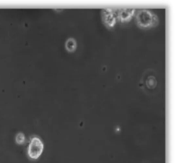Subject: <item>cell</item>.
I'll return each mask as SVG.
<instances>
[{"mask_svg": "<svg viewBox=\"0 0 175 163\" xmlns=\"http://www.w3.org/2000/svg\"><path fill=\"white\" fill-rule=\"evenodd\" d=\"M117 9L106 8L102 12V19L106 26L109 29H112L116 26L118 22Z\"/></svg>", "mask_w": 175, "mask_h": 163, "instance_id": "cell-3", "label": "cell"}, {"mask_svg": "<svg viewBox=\"0 0 175 163\" xmlns=\"http://www.w3.org/2000/svg\"><path fill=\"white\" fill-rule=\"evenodd\" d=\"M44 145L42 141L38 137L35 136L31 139L28 148V154L32 160H37L42 154Z\"/></svg>", "mask_w": 175, "mask_h": 163, "instance_id": "cell-2", "label": "cell"}, {"mask_svg": "<svg viewBox=\"0 0 175 163\" xmlns=\"http://www.w3.org/2000/svg\"><path fill=\"white\" fill-rule=\"evenodd\" d=\"M15 142L19 145H22L24 144L26 141V137L23 133L19 132L17 134L15 137Z\"/></svg>", "mask_w": 175, "mask_h": 163, "instance_id": "cell-5", "label": "cell"}, {"mask_svg": "<svg viewBox=\"0 0 175 163\" xmlns=\"http://www.w3.org/2000/svg\"><path fill=\"white\" fill-rule=\"evenodd\" d=\"M137 10L133 8L117 9L118 21L122 24L129 23L135 17Z\"/></svg>", "mask_w": 175, "mask_h": 163, "instance_id": "cell-4", "label": "cell"}, {"mask_svg": "<svg viewBox=\"0 0 175 163\" xmlns=\"http://www.w3.org/2000/svg\"><path fill=\"white\" fill-rule=\"evenodd\" d=\"M134 18L137 26L142 29L153 28L159 24L158 15L148 9H142L137 11Z\"/></svg>", "mask_w": 175, "mask_h": 163, "instance_id": "cell-1", "label": "cell"}]
</instances>
